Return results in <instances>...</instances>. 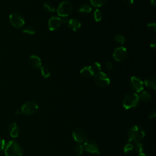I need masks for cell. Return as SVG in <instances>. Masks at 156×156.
<instances>
[{"label":"cell","mask_w":156,"mask_h":156,"mask_svg":"<svg viewBox=\"0 0 156 156\" xmlns=\"http://www.w3.org/2000/svg\"><path fill=\"white\" fill-rule=\"evenodd\" d=\"M105 67L108 70H111L112 69H113V63L108 61V62H107L106 63H105Z\"/></svg>","instance_id":"cell-33"},{"label":"cell","mask_w":156,"mask_h":156,"mask_svg":"<svg viewBox=\"0 0 156 156\" xmlns=\"http://www.w3.org/2000/svg\"><path fill=\"white\" fill-rule=\"evenodd\" d=\"M83 149L90 153L99 154V149L98 143L92 140H86L83 142Z\"/></svg>","instance_id":"cell-9"},{"label":"cell","mask_w":156,"mask_h":156,"mask_svg":"<svg viewBox=\"0 0 156 156\" xmlns=\"http://www.w3.org/2000/svg\"><path fill=\"white\" fill-rule=\"evenodd\" d=\"M92 10L91 7L89 4H83L81 6L79 7L78 9V12L80 13H90Z\"/></svg>","instance_id":"cell-20"},{"label":"cell","mask_w":156,"mask_h":156,"mask_svg":"<svg viewBox=\"0 0 156 156\" xmlns=\"http://www.w3.org/2000/svg\"><path fill=\"white\" fill-rule=\"evenodd\" d=\"M40 68L41 74L44 78H48L50 76L51 73H50L49 69H48L45 66H41Z\"/></svg>","instance_id":"cell-24"},{"label":"cell","mask_w":156,"mask_h":156,"mask_svg":"<svg viewBox=\"0 0 156 156\" xmlns=\"http://www.w3.org/2000/svg\"><path fill=\"white\" fill-rule=\"evenodd\" d=\"M92 67H93V69L94 70V71H98V72L101 71V64L99 62H96L94 63V65Z\"/></svg>","instance_id":"cell-30"},{"label":"cell","mask_w":156,"mask_h":156,"mask_svg":"<svg viewBox=\"0 0 156 156\" xmlns=\"http://www.w3.org/2000/svg\"><path fill=\"white\" fill-rule=\"evenodd\" d=\"M146 135L144 129L140 126H133L129 129L127 132L129 142L135 143L141 141Z\"/></svg>","instance_id":"cell-1"},{"label":"cell","mask_w":156,"mask_h":156,"mask_svg":"<svg viewBox=\"0 0 156 156\" xmlns=\"http://www.w3.org/2000/svg\"><path fill=\"white\" fill-rule=\"evenodd\" d=\"M72 136L74 140L79 143L84 142L87 138V133L82 128L77 127L73 130Z\"/></svg>","instance_id":"cell-10"},{"label":"cell","mask_w":156,"mask_h":156,"mask_svg":"<svg viewBox=\"0 0 156 156\" xmlns=\"http://www.w3.org/2000/svg\"><path fill=\"white\" fill-rule=\"evenodd\" d=\"M80 73L83 77L85 78H90L94 76L95 71L93 69L92 66L88 65L85 66L83 68H82L80 71Z\"/></svg>","instance_id":"cell-13"},{"label":"cell","mask_w":156,"mask_h":156,"mask_svg":"<svg viewBox=\"0 0 156 156\" xmlns=\"http://www.w3.org/2000/svg\"><path fill=\"white\" fill-rule=\"evenodd\" d=\"M147 28L151 31H155L156 30V24L155 23H149L147 24Z\"/></svg>","instance_id":"cell-29"},{"label":"cell","mask_w":156,"mask_h":156,"mask_svg":"<svg viewBox=\"0 0 156 156\" xmlns=\"http://www.w3.org/2000/svg\"><path fill=\"white\" fill-rule=\"evenodd\" d=\"M96 84L101 87H105L109 85L110 79L108 75L102 71H99L94 75V78Z\"/></svg>","instance_id":"cell-5"},{"label":"cell","mask_w":156,"mask_h":156,"mask_svg":"<svg viewBox=\"0 0 156 156\" xmlns=\"http://www.w3.org/2000/svg\"><path fill=\"white\" fill-rule=\"evenodd\" d=\"M93 16H94V19L96 21L98 22V21H101L102 19V16L101 10L99 9H96L93 13Z\"/></svg>","instance_id":"cell-27"},{"label":"cell","mask_w":156,"mask_h":156,"mask_svg":"<svg viewBox=\"0 0 156 156\" xmlns=\"http://www.w3.org/2000/svg\"><path fill=\"white\" fill-rule=\"evenodd\" d=\"M114 39H115V41H116L118 43H119V44H121V45L123 44L126 41V38H125L124 36L121 34H116V35H115Z\"/></svg>","instance_id":"cell-23"},{"label":"cell","mask_w":156,"mask_h":156,"mask_svg":"<svg viewBox=\"0 0 156 156\" xmlns=\"http://www.w3.org/2000/svg\"><path fill=\"white\" fill-rule=\"evenodd\" d=\"M150 4L152 6L155 7L156 5V0H150Z\"/></svg>","instance_id":"cell-37"},{"label":"cell","mask_w":156,"mask_h":156,"mask_svg":"<svg viewBox=\"0 0 156 156\" xmlns=\"http://www.w3.org/2000/svg\"><path fill=\"white\" fill-rule=\"evenodd\" d=\"M155 116H156V111L155 110H153V111L150 112V113L149 115V119L155 118Z\"/></svg>","instance_id":"cell-36"},{"label":"cell","mask_w":156,"mask_h":156,"mask_svg":"<svg viewBox=\"0 0 156 156\" xmlns=\"http://www.w3.org/2000/svg\"><path fill=\"white\" fill-rule=\"evenodd\" d=\"M6 156H23V151L21 146L15 140L9 141L4 148Z\"/></svg>","instance_id":"cell-2"},{"label":"cell","mask_w":156,"mask_h":156,"mask_svg":"<svg viewBox=\"0 0 156 156\" xmlns=\"http://www.w3.org/2000/svg\"><path fill=\"white\" fill-rule=\"evenodd\" d=\"M129 86L134 93H140L143 90V82L139 77L133 76L129 80Z\"/></svg>","instance_id":"cell-8"},{"label":"cell","mask_w":156,"mask_h":156,"mask_svg":"<svg viewBox=\"0 0 156 156\" xmlns=\"http://www.w3.org/2000/svg\"><path fill=\"white\" fill-rule=\"evenodd\" d=\"M133 143L134 146V152H136L138 154L143 152L144 147H143V144L141 141L135 142Z\"/></svg>","instance_id":"cell-21"},{"label":"cell","mask_w":156,"mask_h":156,"mask_svg":"<svg viewBox=\"0 0 156 156\" xmlns=\"http://www.w3.org/2000/svg\"><path fill=\"white\" fill-rule=\"evenodd\" d=\"M5 145H6V144H5L4 139L0 137V152H1L2 151H3L4 149Z\"/></svg>","instance_id":"cell-31"},{"label":"cell","mask_w":156,"mask_h":156,"mask_svg":"<svg viewBox=\"0 0 156 156\" xmlns=\"http://www.w3.org/2000/svg\"><path fill=\"white\" fill-rule=\"evenodd\" d=\"M61 18L57 16H52L48 21V28L51 31L57 30L61 25Z\"/></svg>","instance_id":"cell-12"},{"label":"cell","mask_w":156,"mask_h":156,"mask_svg":"<svg viewBox=\"0 0 156 156\" xmlns=\"http://www.w3.org/2000/svg\"><path fill=\"white\" fill-rule=\"evenodd\" d=\"M69 19H68V16H66V17H62L61 18V22L65 24H68V22H69Z\"/></svg>","instance_id":"cell-35"},{"label":"cell","mask_w":156,"mask_h":156,"mask_svg":"<svg viewBox=\"0 0 156 156\" xmlns=\"http://www.w3.org/2000/svg\"><path fill=\"white\" fill-rule=\"evenodd\" d=\"M124 152L126 154L129 155L134 152V146L132 142H129L124 147Z\"/></svg>","instance_id":"cell-19"},{"label":"cell","mask_w":156,"mask_h":156,"mask_svg":"<svg viewBox=\"0 0 156 156\" xmlns=\"http://www.w3.org/2000/svg\"><path fill=\"white\" fill-rule=\"evenodd\" d=\"M68 26L69 29L71 30H72L73 32H76L80 28L81 24H80V22L77 19L71 18L69 20Z\"/></svg>","instance_id":"cell-15"},{"label":"cell","mask_w":156,"mask_h":156,"mask_svg":"<svg viewBox=\"0 0 156 156\" xmlns=\"http://www.w3.org/2000/svg\"><path fill=\"white\" fill-rule=\"evenodd\" d=\"M43 8L45 10H46L47 12H54L55 11V7L54 6L49 3V2H45L43 4Z\"/></svg>","instance_id":"cell-26"},{"label":"cell","mask_w":156,"mask_h":156,"mask_svg":"<svg viewBox=\"0 0 156 156\" xmlns=\"http://www.w3.org/2000/svg\"><path fill=\"white\" fill-rule=\"evenodd\" d=\"M107 0H90L91 5L94 7H100L104 5Z\"/></svg>","instance_id":"cell-22"},{"label":"cell","mask_w":156,"mask_h":156,"mask_svg":"<svg viewBox=\"0 0 156 156\" xmlns=\"http://www.w3.org/2000/svg\"><path fill=\"white\" fill-rule=\"evenodd\" d=\"M83 145H82L80 143L77 144L74 147V152L77 156H80L83 154Z\"/></svg>","instance_id":"cell-25"},{"label":"cell","mask_w":156,"mask_h":156,"mask_svg":"<svg viewBox=\"0 0 156 156\" xmlns=\"http://www.w3.org/2000/svg\"><path fill=\"white\" fill-rule=\"evenodd\" d=\"M144 83L147 87L155 90L156 88V77L154 76H150L145 79Z\"/></svg>","instance_id":"cell-16"},{"label":"cell","mask_w":156,"mask_h":156,"mask_svg":"<svg viewBox=\"0 0 156 156\" xmlns=\"http://www.w3.org/2000/svg\"><path fill=\"white\" fill-rule=\"evenodd\" d=\"M38 108V105L34 101H27L21 107V112L27 115L35 113Z\"/></svg>","instance_id":"cell-7"},{"label":"cell","mask_w":156,"mask_h":156,"mask_svg":"<svg viewBox=\"0 0 156 156\" xmlns=\"http://www.w3.org/2000/svg\"><path fill=\"white\" fill-rule=\"evenodd\" d=\"M138 156H147L146 154H144V152H141V153H139Z\"/></svg>","instance_id":"cell-38"},{"label":"cell","mask_w":156,"mask_h":156,"mask_svg":"<svg viewBox=\"0 0 156 156\" xmlns=\"http://www.w3.org/2000/svg\"><path fill=\"white\" fill-rule=\"evenodd\" d=\"M29 63L31 66L35 68H38L41 66V58L35 55H32L29 57Z\"/></svg>","instance_id":"cell-14"},{"label":"cell","mask_w":156,"mask_h":156,"mask_svg":"<svg viewBox=\"0 0 156 156\" xmlns=\"http://www.w3.org/2000/svg\"><path fill=\"white\" fill-rule=\"evenodd\" d=\"M127 55V51L124 46H120L116 48L113 53V57L116 62L124 61Z\"/></svg>","instance_id":"cell-11"},{"label":"cell","mask_w":156,"mask_h":156,"mask_svg":"<svg viewBox=\"0 0 156 156\" xmlns=\"http://www.w3.org/2000/svg\"><path fill=\"white\" fill-rule=\"evenodd\" d=\"M73 9V4L68 1H64L60 2L57 9V13L60 17L68 16Z\"/></svg>","instance_id":"cell-4"},{"label":"cell","mask_w":156,"mask_h":156,"mask_svg":"<svg viewBox=\"0 0 156 156\" xmlns=\"http://www.w3.org/2000/svg\"><path fill=\"white\" fill-rule=\"evenodd\" d=\"M138 95L139 100L143 102H147L151 99V94L147 91H141Z\"/></svg>","instance_id":"cell-18"},{"label":"cell","mask_w":156,"mask_h":156,"mask_svg":"<svg viewBox=\"0 0 156 156\" xmlns=\"http://www.w3.org/2000/svg\"><path fill=\"white\" fill-rule=\"evenodd\" d=\"M121 1L124 4L127 5H132L134 2V0H121Z\"/></svg>","instance_id":"cell-34"},{"label":"cell","mask_w":156,"mask_h":156,"mask_svg":"<svg viewBox=\"0 0 156 156\" xmlns=\"http://www.w3.org/2000/svg\"><path fill=\"white\" fill-rule=\"evenodd\" d=\"M9 132L12 137H17L19 135V129L18 125L15 122L10 124L9 127Z\"/></svg>","instance_id":"cell-17"},{"label":"cell","mask_w":156,"mask_h":156,"mask_svg":"<svg viewBox=\"0 0 156 156\" xmlns=\"http://www.w3.org/2000/svg\"><path fill=\"white\" fill-rule=\"evenodd\" d=\"M9 21L10 24L15 28H21L25 24V20L23 16L18 13H12L9 15Z\"/></svg>","instance_id":"cell-6"},{"label":"cell","mask_w":156,"mask_h":156,"mask_svg":"<svg viewBox=\"0 0 156 156\" xmlns=\"http://www.w3.org/2000/svg\"><path fill=\"white\" fill-rule=\"evenodd\" d=\"M23 32L29 35H33L35 33V30L32 27L27 26L23 29Z\"/></svg>","instance_id":"cell-28"},{"label":"cell","mask_w":156,"mask_h":156,"mask_svg":"<svg viewBox=\"0 0 156 156\" xmlns=\"http://www.w3.org/2000/svg\"><path fill=\"white\" fill-rule=\"evenodd\" d=\"M140 102L138 95L134 92L126 94L122 100V105L126 110L133 108L136 107Z\"/></svg>","instance_id":"cell-3"},{"label":"cell","mask_w":156,"mask_h":156,"mask_svg":"<svg viewBox=\"0 0 156 156\" xmlns=\"http://www.w3.org/2000/svg\"><path fill=\"white\" fill-rule=\"evenodd\" d=\"M149 46L151 48L153 49H155L156 48V38L155 37H153L152 38H151L149 42Z\"/></svg>","instance_id":"cell-32"}]
</instances>
